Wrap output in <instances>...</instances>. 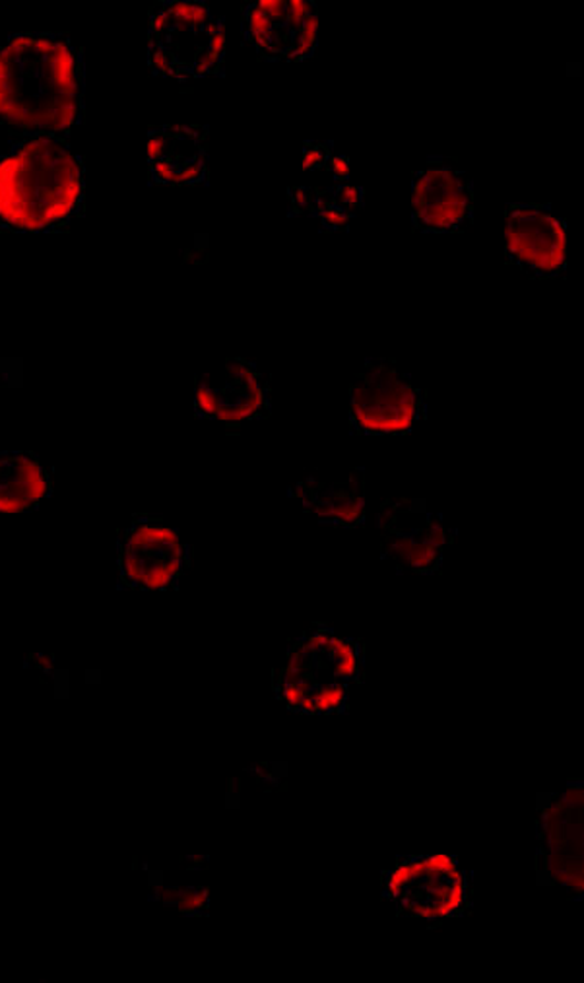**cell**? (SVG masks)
Wrapping results in <instances>:
<instances>
[{
    "mask_svg": "<svg viewBox=\"0 0 584 983\" xmlns=\"http://www.w3.org/2000/svg\"><path fill=\"white\" fill-rule=\"evenodd\" d=\"M318 218L323 222V226L328 229H344L348 228L349 222H352V212L344 211V209H338V206H328L323 212H318Z\"/></svg>",
    "mask_w": 584,
    "mask_h": 983,
    "instance_id": "cell-17",
    "label": "cell"
},
{
    "mask_svg": "<svg viewBox=\"0 0 584 983\" xmlns=\"http://www.w3.org/2000/svg\"><path fill=\"white\" fill-rule=\"evenodd\" d=\"M542 206H536V204H515L511 206L509 211H507V220H512V222H527V220L534 218L536 214L540 212Z\"/></svg>",
    "mask_w": 584,
    "mask_h": 983,
    "instance_id": "cell-19",
    "label": "cell"
},
{
    "mask_svg": "<svg viewBox=\"0 0 584 983\" xmlns=\"http://www.w3.org/2000/svg\"><path fill=\"white\" fill-rule=\"evenodd\" d=\"M247 41L252 43L260 53H264V55H270V51H272V43H274V33L272 35H264V33H247Z\"/></svg>",
    "mask_w": 584,
    "mask_h": 983,
    "instance_id": "cell-23",
    "label": "cell"
},
{
    "mask_svg": "<svg viewBox=\"0 0 584 983\" xmlns=\"http://www.w3.org/2000/svg\"><path fill=\"white\" fill-rule=\"evenodd\" d=\"M292 199L293 203H295V211H303V209H307L311 201H313V196H309L307 189H292Z\"/></svg>",
    "mask_w": 584,
    "mask_h": 983,
    "instance_id": "cell-25",
    "label": "cell"
},
{
    "mask_svg": "<svg viewBox=\"0 0 584 983\" xmlns=\"http://www.w3.org/2000/svg\"><path fill=\"white\" fill-rule=\"evenodd\" d=\"M84 165L65 137L20 135L0 154V229L63 232L84 209Z\"/></svg>",
    "mask_w": 584,
    "mask_h": 983,
    "instance_id": "cell-2",
    "label": "cell"
},
{
    "mask_svg": "<svg viewBox=\"0 0 584 983\" xmlns=\"http://www.w3.org/2000/svg\"><path fill=\"white\" fill-rule=\"evenodd\" d=\"M260 10H264L267 12V17L272 20V24L280 28V25H284L285 17H288V7H285V0H259V2H255Z\"/></svg>",
    "mask_w": 584,
    "mask_h": 983,
    "instance_id": "cell-18",
    "label": "cell"
},
{
    "mask_svg": "<svg viewBox=\"0 0 584 983\" xmlns=\"http://www.w3.org/2000/svg\"><path fill=\"white\" fill-rule=\"evenodd\" d=\"M298 498L307 512H313L323 523L357 527L366 521V494L364 479L303 480L298 484Z\"/></svg>",
    "mask_w": 584,
    "mask_h": 983,
    "instance_id": "cell-11",
    "label": "cell"
},
{
    "mask_svg": "<svg viewBox=\"0 0 584 983\" xmlns=\"http://www.w3.org/2000/svg\"><path fill=\"white\" fill-rule=\"evenodd\" d=\"M285 7H288V14L300 18V20H305L313 12H317L315 4L309 0H285Z\"/></svg>",
    "mask_w": 584,
    "mask_h": 983,
    "instance_id": "cell-20",
    "label": "cell"
},
{
    "mask_svg": "<svg viewBox=\"0 0 584 983\" xmlns=\"http://www.w3.org/2000/svg\"><path fill=\"white\" fill-rule=\"evenodd\" d=\"M348 692L344 688V684L338 683L334 679L333 683H318L313 691V702L317 714H334V712H344L346 709V696Z\"/></svg>",
    "mask_w": 584,
    "mask_h": 983,
    "instance_id": "cell-13",
    "label": "cell"
},
{
    "mask_svg": "<svg viewBox=\"0 0 584 983\" xmlns=\"http://www.w3.org/2000/svg\"><path fill=\"white\" fill-rule=\"evenodd\" d=\"M328 170L333 171L336 179L349 178V160L346 156H333L328 162Z\"/></svg>",
    "mask_w": 584,
    "mask_h": 983,
    "instance_id": "cell-24",
    "label": "cell"
},
{
    "mask_svg": "<svg viewBox=\"0 0 584 983\" xmlns=\"http://www.w3.org/2000/svg\"><path fill=\"white\" fill-rule=\"evenodd\" d=\"M206 129L187 125H163L148 130L150 175L160 185L203 183L206 171Z\"/></svg>",
    "mask_w": 584,
    "mask_h": 983,
    "instance_id": "cell-8",
    "label": "cell"
},
{
    "mask_svg": "<svg viewBox=\"0 0 584 983\" xmlns=\"http://www.w3.org/2000/svg\"><path fill=\"white\" fill-rule=\"evenodd\" d=\"M210 7L201 0H162L150 10L148 65L154 76L179 82L221 73L224 55L210 50L204 28Z\"/></svg>",
    "mask_w": 584,
    "mask_h": 983,
    "instance_id": "cell-3",
    "label": "cell"
},
{
    "mask_svg": "<svg viewBox=\"0 0 584 983\" xmlns=\"http://www.w3.org/2000/svg\"><path fill=\"white\" fill-rule=\"evenodd\" d=\"M208 906H210V902H208V888H203V886H198V888H181L177 902H175L179 913H188V916L203 913V911L208 910Z\"/></svg>",
    "mask_w": 584,
    "mask_h": 983,
    "instance_id": "cell-14",
    "label": "cell"
},
{
    "mask_svg": "<svg viewBox=\"0 0 584 983\" xmlns=\"http://www.w3.org/2000/svg\"><path fill=\"white\" fill-rule=\"evenodd\" d=\"M326 160V150L323 147H317V145H313V147L305 148V152H303V170L309 171L311 168H315V165H321V163Z\"/></svg>",
    "mask_w": 584,
    "mask_h": 983,
    "instance_id": "cell-21",
    "label": "cell"
},
{
    "mask_svg": "<svg viewBox=\"0 0 584 983\" xmlns=\"http://www.w3.org/2000/svg\"><path fill=\"white\" fill-rule=\"evenodd\" d=\"M334 206L344 211H357L364 206V189L357 185H340L334 193Z\"/></svg>",
    "mask_w": 584,
    "mask_h": 983,
    "instance_id": "cell-15",
    "label": "cell"
},
{
    "mask_svg": "<svg viewBox=\"0 0 584 983\" xmlns=\"http://www.w3.org/2000/svg\"><path fill=\"white\" fill-rule=\"evenodd\" d=\"M385 888H387V893L385 894H387V898H390V900H397V898H400V896L404 894V890H407L404 885H402V880L397 877L394 869L389 870V873L385 875Z\"/></svg>",
    "mask_w": 584,
    "mask_h": 983,
    "instance_id": "cell-22",
    "label": "cell"
},
{
    "mask_svg": "<svg viewBox=\"0 0 584 983\" xmlns=\"http://www.w3.org/2000/svg\"><path fill=\"white\" fill-rule=\"evenodd\" d=\"M195 413L204 420L241 424L268 416V385L264 377L241 357H229L221 380L204 374L196 380Z\"/></svg>",
    "mask_w": 584,
    "mask_h": 983,
    "instance_id": "cell-6",
    "label": "cell"
},
{
    "mask_svg": "<svg viewBox=\"0 0 584 983\" xmlns=\"http://www.w3.org/2000/svg\"><path fill=\"white\" fill-rule=\"evenodd\" d=\"M191 566V546L177 528L155 515H134L121 528L117 568L121 589L167 591L177 589Z\"/></svg>",
    "mask_w": 584,
    "mask_h": 983,
    "instance_id": "cell-4",
    "label": "cell"
},
{
    "mask_svg": "<svg viewBox=\"0 0 584 983\" xmlns=\"http://www.w3.org/2000/svg\"><path fill=\"white\" fill-rule=\"evenodd\" d=\"M53 496V471L32 451H0V513L37 512Z\"/></svg>",
    "mask_w": 584,
    "mask_h": 983,
    "instance_id": "cell-10",
    "label": "cell"
},
{
    "mask_svg": "<svg viewBox=\"0 0 584 983\" xmlns=\"http://www.w3.org/2000/svg\"><path fill=\"white\" fill-rule=\"evenodd\" d=\"M471 183L461 171L439 165L415 173L412 183L415 228L423 232L461 228L471 216Z\"/></svg>",
    "mask_w": 584,
    "mask_h": 983,
    "instance_id": "cell-9",
    "label": "cell"
},
{
    "mask_svg": "<svg viewBox=\"0 0 584 983\" xmlns=\"http://www.w3.org/2000/svg\"><path fill=\"white\" fill-rule=\"evenodd\" d=\"M507 257L536 277H558L567 268V228L565 220L542 206L527 222L507 220Z\"/></svg>",
    "mask_w": 584,
    "mask_h": 983,
    "instance_id": "cell-7",
    "label": "cell"
},
{
    "mask_svg": "<svg viewBox=\"0 0 584 983\" xmlns=\"http://www.w3.org/2000/svg\"><path fill=\"white\" fill-rule=\"evenodd\" d=\"M82 109L84 58L68 33H17L0 45V125L66 139Z\"/></svg>",
    "mask_w": 584,
    "mask_h": 983,
    "instance_id": "cell-1",
    "label": "cell"
},
{
    "mask_svg": "<svg viewBox=\"0 0 584 983\" xmlns=\"http://www.w3.org/2000/svg\"><path fill=\"white\" fill-rule=\"evenodd\" d=\"M352 424L359 434L400 436L422 418L423 398L397 367L375 364L356 377L349 391Z\"/></svg>",
    "mask_w": 584,
    "mask_h": 983,
    "instance_id": "cell-5",
    "label": "cell"
},
{
    "mask_svg": "<svg viewBox=\"0 0 584 983\" xmlns=\"http://www.w3.org/2000/svg\"><path fill=\"white\" fill-rule=\"evenodd\" d=\"M245 25H247V33L272 35L274 30H277V25L272 24V20L267 17V12L260 10L257 4H251L249 9L245 10Z\"/></svg>",
    "mask_w": 584,
    "mask_h": 983,
    "instance_id": "cell-16",
    "label": "cell"
},
{
    "mask_svg": "<svg viewBox=\"0 0 584 983\" xmlns=\"http://www.w3.org/2000/svg\"><path fill=\"white\" fill-rule=\"evenodd\" d=\"M385 543H387V553L392 558L404 562L408 568L415 569V571H435L441 564L443 551L425 545L420 536L410 535V533H389Z\"/></svg>",
    "mask_w": 584,
    "mask_h": 983,
    "instance_id": "cell-12",
    "label": "cell"
}]
</instances>
